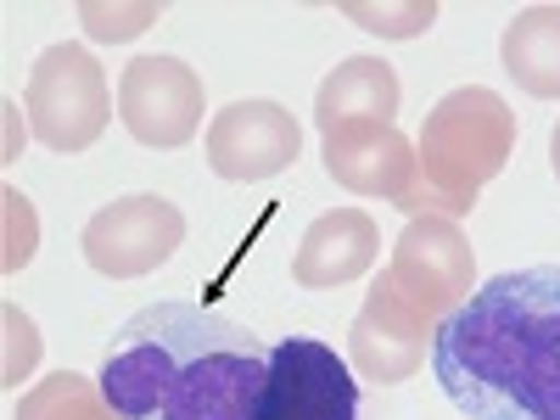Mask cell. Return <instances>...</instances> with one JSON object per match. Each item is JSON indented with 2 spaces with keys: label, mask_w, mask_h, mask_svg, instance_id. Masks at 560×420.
Instances as JSON below:
<instances>
[{
  "label": "cell",
  "mask_w": 560,
  "mask_h": 420,
  "mask_svg": "<svg viewBox=\"0 0 560 420\" xmlns=\"http://www.w3.org/2000/svg\"><path fill=\"white\" fill-rule=\"evenodd\" d=\"M269 348L230 314L158 298L129 314L102 353V393L118 420H253Z\"/></svg>",
  "instance_id": "1"
},
{
  "label": "cell",
  "mask_w": 560,
  "mask_h": 420,
  "mask_svg": "<svg viewBox=\"0 0 560 420\" xmlns=\"http://www.w3.org/2000/svg\"><path fill=\"white\" fill-rule=\"evenodd\" d=\"M432 376L465 420H560V264L504 269L438 319Z\"/></svg>",
  "instance_id": "2"
},
{
  "label": "cell",
  "mask_w": 560,
  "mask_h": 420,
  "mask_svg": "<svg viewBox=\"0 0 560 420\" xmlns=\"http://www.w3.org/2000/svg\"><path fill=\"white\" fill-rule=\"evenodd\" d=\"M510 152H516V113L504 107L499 90L488 84H459L420 118L415 158L420 174L438 197L454 202V213H471L482 185L504 174Z\"/></svg>",
  "instance_id": "3"
},
{
  "label": "cell",
  "mask_w": 560,
  "mask_h": 420,
  "mask_svg": "<svg viewBox=\"0 0 560 420\" xmlns=\"http://www.w3.org/2000/svg\"><path fill=\"white\" fill-rule=\"evenodd\" d=\"M23 107H28V129L39 135V147L73 158L102 140L113 118V90H107L102 62L84 45H45L39 62L28 68Z\"/></svg>",
  "instance_id": "4"
},
{
  "label": "cell",
  "mask_w": 560,
  "mask_h": 420,
  "mask_svg": "<svg viewBox=\"0 0 560 420\" xmlns=\"http://www.w3.org/2000/svg\"><path fill=\"white\" fill-rule=\"evenodd\" d=\"M393 287L420 319H448L465 298L477 292V253L459 236V224L443 213H420L404 224V236L393 247Z\"/></svg>",
  "instance_id": "5"
},
{
  "label": "cell",
  "mask_w": 560,
  "mask_h": 420,
  "mask_svg": "<svg viewBox=\"0 0 560 420\" xmlns=\"http://www.w3.org/2000/svg\"><path fill=\"white\" fill-rule=\"evenodd\" d=\"M179 242H185V213L158 191H135V197L96 208L79 236L84 264L107 280H140V275L163 269L179 253Z\"/></svg>",
  "instance_id": "6"
},
{
  "label": "cell",
  "mask_w": 560,
  "mask_h": 420,
  "mask_svg": "<svg viewBox=\"0 0 560 420\" xmlns=\"http://www.w3.org/2000/svg\"><path fill=\"white\" fill-rule=\"evenodd\" d=\"M253 420H359V376L314 337L269 348V376Z\"/></svg>",
  "instance_id": "7"
},
{
  "label": "cell",
  "mask_w": 560,
  "mask_h": 420,
  "mask_svg": "<svg viewBox=\"0 0 560 420\" xmlns=\"http://www.w3.org/2000/svg\"><path fill=\"white\" fill-rule=\"evenodd\" d=\"M202 73L179 57H135L118 73V118L140 147H191V135L202 129Z\"/></svg>",
  "instance_id": "8"
},
{
  "label": "cell",
  "mask_w": 560,
  "mask_h": 420,
  "mask_svg": "<svg viewBox=\"0 0 560 420\" xmlns=\"http://www.w3.org/2000/svg\"><path fill=\"white\" fill-rule=\"evenodd\" d=\"M319 158H325V174L353 197H382L409 213L420 191L415 140H404L398 124H337V129H325Z\"/></svg>",
  "instance_id": "9"
},
{
  "label": "cell",
  "mask_w": 560,
  "mask_h": 420,
  "mask_svg": "<svg viewBox=\"0 0 560 420\" xmlns=\"http://www.w3.org/2000/svg\"><path fill=\"white\" fill-rule=\"evenodd\" d=\"M298 152H303L298 118L264 96L230 102L208 124V168L219 179H269L280 168H292Z\"/></svg>",
  "instance_id": "10"
},
{
  "label": "cell",
  "mask_w": 560,
  "mask_h": 420,
  "mask_svg": "<svg viewBox=\"0 0 560 420\" xmlns=\"http://www.w3.org/2000/svg\"><path fill=\"white\" fill-rule=\"evenodd\" d=\"M427 331H432V319H420L398 298L393 275H382L376 287L364 292V308L348 325V364H353V376H364L370 387L409 382L420 370V359H427Z\"/></svg>",
  "instance_id": "11"
},
{
  "label": "cell",
  "mask_w": 560,
  "mask_h": 420,
  "mask_svg": "<svg viewBox=\"0 0 560 420\" xmlns=\"http://www.w3.org/2000/svg\"><path fill=\"white\" fill-rule=\"evenodd\" d=\"M376 253H382L376 219L364 208H331L303 230V242L292 253V287H303V292L353 287V280L376 264Z\"/></svg>",
  "instance_id": "12"
},
{
  "label": "cell",
  "mask_w": 560,
  "mask_h": 420,
  "mask_svg": "<svg viewBox=\"0 0 560 420\" xmlns=\"http://www.w3.org/2000/svg\"><path fill=\"white\" fill-rule=\"evenodd\" d=\"M398 118V73L382 57H348L319 79L314 124L319 135L337 124H393Z\"/></svg>",
  "instance_id": "13"
},
{
  "label": "cell",
  "mask_w": 560,
  "mask_h": 420,
  "mask_svg": "<svg viewBox=\"0 0 560 420\" xmlns=\"http://www.w3.org/2000/svg\"><path fill=\"white\" fill-rule=\"evenodd\" d=\"M499 62L527 96L560 102V7H522L504 23Z\"/></svg>",
  "instance_id": "14"
},
{
  "label": "cell",
  "mask_w": 560,
  "mask_h": 420,
  "mask_svg": "<svg viewBox=\"0 0 560 420\" xmlns=\"http://www.w3.org/2000/svg\"><path fill=\"white\" fill-rule=\"evenodd\" d=\"M12 420H118V415H113L102 382L79 376V370H57V376H45L23 393Z\"/></svg>",
  "instance_id": "15"
},
{
  "label": "cell",
  "mask_w": 560,
  "mask_h": 420,
  "mask_svg": "<svg viewBox=\"0 0 560 420\" xmlns=\"http://www.w3.org/2000/svg\"><path fill=\"white\" fill-rule=\"evenodd\" d=\"M342 18H353L370 34H398L404 39V34H427L438 23V7L432 0H409V7H364V0H348Z\"/></svg>",
  "instance_id": "16"
},
{
  "label": "cell",
  "mask_w": 560,
  "mask_h": 420,
  "mask_svg": "<svg viewBox=\"0 0 560 420\" xmlns=\"http://www.w3.org/2000/svg\"><path fill=\"white\" fill-rule=\"evenodd\" d=\"M79 18L96 39H129L140 28H152L163 18V7H152V0H140V7H102V0H90V7H79Z\"/></svg>",
  "instance_id": "17"
},
{
  "label": "cell",
  "mask_w": 560,
  "mask_h": 420,
  "mask_svg": "<svg viewBox=\"0 0 560 420\" xmlns=\"http://www.w3.org/2000/svg\"><path fill=\"white\" fill-rule=\"evenodd\" d=\"M7 197V258H0V269L7 275H18L28 258H34V236H39V219H34V208H28V197L23 191H0Z\"/></svg>",
  "instance_id": "18"
},
{
  "label": "cell",
  "mask_w": 560,
  "mask_h": 420,
  "mask_svg": "<svg viewBox=\"0 0 560 420\" xmlns=\"http://www.w3.org/2000/svg\"><path fill=\"white\" fill-rule=\"evenodd\" d=\"M0 319H7V387H18L28 370H34V359H39V331H34V319L23 314V308H0Z\"/></svg>",
  "instance_id": "19"
},
{
  "label": "cell",
  "mask_w": 560,
  "mask_h": 420,
  "mask_svg": "<svg viewBox=\"0 0 560 420\" xmlns=\"http://www.w3.org/2000/svg\"><path fill=\"white\" fill-rule=\"evenodd\" d=\"M549 168H555V179H560V124L549 129Z\"/></svg>",
  "instance_id": "20"
}]
</instances>
